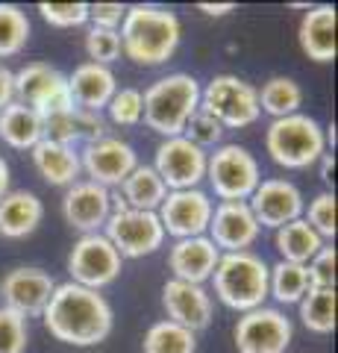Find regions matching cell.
I'll use <instances>...</instances> for the list:
<instances>
[{"label":"cell","mask_w":338,"mask_h":353,"mask_svg":"<svg viewBox=\"0 0 338 353\" xmlns=\"http://www.w3.org/2000/svg\"><path fill=\"white\" fill-rule=\"evenodd\" d=\"M39 12L50 27L71 30L89 21V3H39Z\"/></svg>","instance_id":"f35d334b"},{"label":"cell","mask_w":338,"mask_h":353,"mask_svg":"<svg viewBox=\"0 0 338 353\" xmlns=\"http://www.w3.org/2000/svg\"><path fill=\"white\" fill-rule=\"evenodd\" d=\"M335 218H338V206H335V194L332 192H321L318 197H312V203L306 209V224L318 233L321 239H335L338 233V224H335Z\"/></svg>","instance_id":"d590c367"},{"label":"cell","mask_w":338,"mask_h":353,"mask_svg":"<svg viewBox=\"0 0 338 353\" xmlns=\"http://www.w3.org/2000/svg\"><path fill=\"white\" fill-rule=\"evenodd\" d=\"M56 283L47 271L41 268H12L0 280V297H3V306L12 309L18 315H41L45 306L50 301Z\"/></svg>","instance_id":"d6986e66"},{"label":"cell","mask_w":338,"mask_h":353,"mask_svg":"<svg viewBox=\"0 0 338 353\" xmlns=\"http://www.w3.org/2000/svg\"><path fill=\"white\" fill-rule=\"evenodd\" d=\"M103 136H106V121L101 112H85V109L74 106L62 115L45 118V139L59 141V145H68V148H74L77 141L92 145V141Z\"/></svg>","instance_id":"cb8c5ba5"},{"label":"cell","mask_w":338,"mask_h":353,"mask_svg":"<svg viewBox=\"0 0 338 353\" xmlns=\"http://www.w3.org/2000/svg\"><path fill=\"white\" fill-rule=\"evenodd\" d=\"M127 15L124 3H89V21L101 30H121Z\"/></svg>","instance_id":"60d3db41"},{"label":"cell","mask_w":338,"mask_h":353,"mask_svg":"<svg viewBox=\"0 0 338 353\" xmlns=\"http://www.w3.org/2000/svg\"><path fill=\"white\" fill-rule=\"evenodd\" d=\"M127 209H138V212H156L165 201V183L159 180V174L154 171V165H136V171L118 185Z\"/></svg>","instance_id":"4316f807"},{"label":"cell","mask_w":338,"mask_h":353,"mask_svg":"<svg viewBox=\"0 0 338 353\" xmlns=\"http://www.w3.org/2000/svg\"><path fill=\"white\" fill-rule=\"evenodd\" d=\"M274 245L279 250L282 262H297V265H306L315 253L324 248V239L315 233V230L306 224L303 218L291 221V224L279 227L277 236H274Z\"/></svg>","instance_id":"83f0119b"},{"label":"cell","mask_w":338,"mask_h":353,"mask_svg":"<svg viewBox=\"0 0 338 353\" xmlns=\"http://www.w3.org/2000/svg\"><path fill=\"white\" fill-rule=\"evenodd\" d=\"M32 157V165H36V171L41 174V180L50 183V185H62V189H68V185L80 183V153L68 148V145H59V141H50V139H41L36 148L30 150Z\"/></svg>","instance_id":"603a6c76"},{"label":"cell","mask_w":338,"mask_h":353,"mask_svg":"<svg viewBox=\"0 0 338 353\" xmlns=\"http://www.w3.org/2000/svg\"><path fill=\"white\" fill-rule=\"evenodd\" d=\"M265 150L279 168H291V171L312 168L326 153L324 127L315 118L300 112L277 118L265 130Z\"/></svg>","instance_id":"5b68a950"},{"label":"cell","mask_w":338,"mask_h":353,"mask_svg":"<svg viewBox=\"0 0 338 353\" xmlns=\"http://www.w3.org/2000/svg\"><path fill=\"white\" fill-rule=\"evenodd\" d=\"M41 218H45V203L39 201V194L18 189L0 197V236L3 239L32 236L39 230Z\"/></svg>","instance_id":"7402d4cb"},{"label":"cell","mask_w":338,"mask_h":353,"mask_svg":"<svg viewBox=\"0 0 338 353\" xmlns=\"http://www.w3.org/2000/svg\"><path fill=\"white\" fill-rule=\"evenodd\" d=\"M198 9L203 15H212V18H221V15H226V12H233V3H198Z\"/></svg>","instance_id":"7bdbcfd3"},{"label":"cell","mask_w":338,"mask_h":353,"mask_svg":"<svg viewBox=\"0 0 338 353\" xmlns=\"http://www.w3.org/2000/svg\"><path fill=\"white\" fill-rule=\"evenodd\" d=\"M297 306L300 321L309 333L330 336L335 330V289H309Z\"/></svg>","instance_id":"4dcf8cb0"},{"label":"cell","mask_w":338,"mask_h":353,"mask_svg":"<svg viewBox=\"0 0 338 353\" xmlns=\"http://www.w3.org/2000/svg\"><path fill=\"white\" fill-rule=\"evenodd\" d=\"M145 97V115L141 121L165 139L182 136L189 118L200 109V83L191 74H168L156 80Z\"/></svg>","instance_id":"3957f363"},{"label":"cell","mask_w":338,"mask_h":353,"mask_svg":"<svg viewBox=\"0 0 338 353\" xmlns=\"http://www.w3.org/2000/svg\"><path fill=\"white\" fill-rule=\"evenodd\" d=\"M30 41V21L12 3H0V59L18 57Z\"/></svg>","instance_id":"d6a6232c"},{"label":"cell","mask_w":338,"mask_h":353,"mask_svg":"<svg viewBox=\"0 0 338 353\" xmlns=\"http://www.w3.org/2000/svg\"><path fill=\"white\" fill-rule=\"evenodd\" d=\"M309 292V274L306 265L297 262H277L268 271V297H274L279 306H294L303 301V294Z\"/></svg>","instance_id":"f1b7e54d"},{"label":"cell","mask_w":338,"mask_h":353,"mask_svg":"<svg viewBox=\"0 0 338 353\" xmlns=\"http://www.w3.org/2000/svg\"><path fill=\"white\" fill-rule=\"evenodd\" d=\"M212 197L200 189H185V192H168L162 206L156 209V215L162 221L165 236L173 239H198L206 236L212 218Z\"/></svg>","instance_id":"5bb4252c"},{"label":"cell","mask_w":338,"mask_h":353,"mask_svg":"<svg viewBox=\"0 0 338 353\" xmlns=\"http://www.w3.org/2000/svg\"><path fill=\"white\" fill-rule=\"evenodd\" d=\"M118 36H121L127 59H133L136 65H162L180 48L182 27L171 9L138 3L127 9Z\"/></svg>","instance_id":"7a4b0ae2"},{"label":"cell","mask_w":338,"mask_h":353,"mask_svg":"<svg viewBox=\"0 0 338 353\" xmlns=\"http://www.w3.org/2000/svg\"><path fill=\"white\" fill-rule=\"evenodd\" d=\"M256 94H259V109L268 112L274 121L294 115L303 106V88L291 77H271L265 85L256 88Z\"/></svg>","instance_id":"f546056e"},{"label":"cell","mask_w":338,"mask_h":353,"mask_svg":"<svg viewBox=\"0 0 338 353\" xmlns=\"http://www.w3.org/2000/svg\"><path fill=\"white\" fill-rule=\"evenodd\" d=\"M268 271L271 265L253 250L221 253L218 268L212 274L215 294L224 306L235 312H250V309L265 306L268 297Z\"/></svg>","instance_id":"277c9868"},{"label":"cell","mask_w":338,"mask_h":353,"mask_svg":"<svg viewBox=\"0 0 338 353\" xmlns=\"http://www.w3.org/2000/svg\"><path fill=\"white\" fill-rule=\"evenodd\" d=\"M200 109L224 130L250 127L262 115L256 88L235 74H218L209 85L200 88Z\"/></svg>","instance_id":"8992f818"},{"label":"cell","mask_w":338,"mask_h":353,"mask_svg":"<svg viewBox=\"0 0 338 353\" xmlns=\"http://www.w3.org/2000/svg\"><path fill=\"white\" fill-rule=\"evenodd\" d=\"M30 327L27 318L0 306V353H27Z\"/></svg>","instance_id":"8d00e7d4"},{"label":"cell","mask_w":338,"mask_h":353,"mask_svg":"<svg viewBox=\"0 0 338 353\" xmlns=\"http://www.w3.org/2000/svg\"><path fill=\"white\" fill-rule=\"evenodd\" d=\"M106 239L121 259H141L156 253L165 245V230H162V221L156 212H138V209H118V212L109 215V221L103 224Z\"/></svg>","instance_id":"9c48e42d"},{"label":"cell","mask_w":338,"mask_h":353,"mask_svg":"<svg viewBox=\"0 0 338 353\" xmlns=\"http://www.w3.org/2000/svg\"><path fill=\"white\" fill-rule=\"evenodd\" d=\"M206 233H209L206 239H209L218 250L238 253V250H250L256 245L262 227H259V221L247 201H221L212 209L209 230H206Z\"/></svg>","instance_id":"9a60e30c"},{"label":"cell","mask_w":338,"mask_h":353,"mask_svg":"<svg viewBox=\"0 0 338 353\" xmlns=\"http://www.w3.org/2000/svg\"><path fill=\"white\" fill-rule=\"evenodd\" d=\"M15 101V77L6 65H0V109H6Z\"/></svg>","instance_id":"b9f144b4"},{"label":"cell","mask_w":338,"mask_h":353,"mask_svg":"<svg viewBox=\"0 0 338 353\" xmlns=\"http://www.w3.org/2000/svg\"><path fill=\"white\" fill-rule=\"evenodd\" d=\"M121 253H118L103 233L83 236L68 253V274L71 283L85 285V289L101 292L103 285L121 277Z\"/></svg>","instance_id":"30bf717a"},{"label":"cell","mask_w":338,"mask_h":353,"mask_svg":"<svg viewBox=\"0 0 338 353\" xmlns=\"http://www.w3.org/2000/svg\"><path fill=\"white\" fill-rule=\"evenodd\" d=\"M206 180L221 201H247L262 183V171L247 148L221 145L206 157Z\"/></svg>","instance_id":"52a82bcc"},{"label":"cell","mask_w":338,"mask_h":353,"mask_svg":"<svg viewBox=\"0 0 338 353\" xmlns=\"http://www.w3.org/2000/svg\"><path fill=\"white\" fill-rule=\"evenodd\" d=\"M247 203L253 209L259 227H271V230H279L291 224V221L303 218V209H306L297 185L291 180H279V176L262 180L256 192L247 197Z\"/></svg>","instance_id":"2e32d148"},{"label":"cell","mask_w":338,"mask_h":353,"mask_svg":"<svg viewBox=\"0 0 338 353\" xmlns=\"http://www.w3.org/2000/svg\"><path fill=\"white\" fill-rule=\"evenodd\" d=\"M224 127L218 124V121L212 118V115H206L203 109H198L191 118H189V124H185V130H182V139H189L194 148H200V150H206V148H215V145H221V139H224Z\"/></svg>","instance_id":"74e56055"},{"label":"cell","mask_w":338,"mask_h":353,"mask_svg":"<svg viewBox=\"0 0 338 353\" xmlns=\"http://www.w3.org/2000/svg\"><path fill=\"white\" fill-rule=\"evenodd\" d=\"M206 157L209 153L194 148L189 139H165L156 148V162L154 171L159 174V180L165 183L168 192H185V189H198L206 180Z\"/></svg>","instance_id":"7c38bea8"},{"label":"cell","mask_w":338,"mask_h":353,"mask_svg":"<svg viewBox=\"0 0 338 353\" xmlns=\"http://www.w3.org/2000/svg\"><path fill=\"white\" fill-rule=\"evenodd\" d=\"M138 157L133 145H127L124 139L115 136H103L85 145V150L80 153V168L89 176V183H97L103 189H118L129 174L136 171Z\"/></svg>","instance_id":"4fadbf2b"},{"label":"cell","mask_w":338,"mask_h":353,"mask_svg":"<svg viewBox=\"0 0 338 353\" xmlns=\"http://www.w3.org/2000/svg\"><path fill=\"white\" fill-rule=\"evenodd\" d=\"M218 259H221V250L206 236L180 239L168 253V268L173 271V280L203 285L206 280H212Z\"/></svg>","instance_id":"ffe728a7"},{"label":"cell","mask_w":338,"mask_h":353,"mask_svg":"<svg viewBox=\"0 0 338 353\" xmlns=\"http://www.w3.org/2000/svg\"><path fill=\"white\" fill-rule=\"evenodd\" d=\"M41 318H45V327L53 339L74 347H94L112 333V306H109V301L101 292L77 283L56 285Z\"/></svg>","instance_id":"6da1fadb"},{"label":"cell","mask_w":338,"mask_h":353,"mask_svg":"<svg viewBox=\"0 0 338 353\" xmlns=\"http://www.w3.org/2000/svg\"><path fill=\"white\" fill-rule=\"evenodd\" d=\"M233 339L238 353H286L294 339V327L286 312L259 306L238 318L233 327Z\"/></svg>","instance_id":"8fae6325"},{"label":"cell","mask_w":338,"mask_h":353,"mask_svg":"<svg viewBox=\"0 0 338 353\" xmlns=\"http://www.w3.org/2000/svg\"><path fill=\"white\" fill-rule=\"evenodd\" d=\"M9 180H12V176H9V165L3 157H0V197L9 192Z\"/></svg>","instance_id":"f6af8a7d"},{"label":"cell","mask_w":338,"mask_h":353,"mask_svg":"<svg viewBox=\"0 0 338 353\" xmlns=\"http://www.w3.org/2000/svg\"><path fill=\"white\" fill-rule=\"evenodd\" d=\"M106 112L109 121L118 127H136L141 124V115H145V97H141L138 88H118L106 106Z\"/></svg>","instance_id":"836d02e7"},{"label":"cell","mask_w":338,"mask_h":353,"mask_svg":"<svg viewBox=\"0 0 338 353\" xmlns=\"http://www.w3.org/2000/svg\"><path fill=\"white\" fill-rule=\"evenodd\" d=\"M62 215L68 221V227L80 230L83 236L101 233L109 215H112V192L89 180L74 183L62 197Z\"/></svg>","instance_id":"e0dca14e"},{"label":"cell","mask_w":338,"mask_h":353,"mask_svg":"<svg viewBox=\"0 0 338 353\" xmlns=\"http://www.w3.org/2000/svg\"><path fill=\"white\" fill-rule=\"evenodd\" d=\"M145 353H194L198 350V336L173 321H156L145 333Z\"/></svg>","instance_id":"1f68e13d"},{"label":"cell","mask_w":338,"mask_h":353,"mask_svg":"<svg viewBox=\"0 0 338 353\" xmlns=\"http://www.w3.org/2000/svg\"><path fill=\"white\" fill-rule=\"evenodd\" d=\"M300 48L315 62H332L335 59V9L332 6H315L300 21Z\"/></svg>","instance_id":"d4e9b609"},{"label":"cell","mask_w":338,"mask_h":353,"mask_svg":"<svg viewBox=\"0 0 338 353\" xmlns=\"http://www.w3.org/2000/svg\"><path fill=\"white\" fill-rule=\"evenodd\" d=\"M318 162H321V180L332 185V180H335V176H332V174H335V159H332V153H324Z\"/></svg>","instance_id":"ee69618b"},{"label":"cell","mask_w":338,"mask_h":353,"mask_svg":"<svg viewBox=\"0 0 338 353\" xmlns=\"http://www.w3.org/2000/svg\"><path fill=\"white\" fill-rule=\"evenodd\" d=\"M0 139L15 150H32L45 139V121L36 109L12 101L6 109H0Z\"/></svg>","instance_id":"484cf974"},{"label":"cell","mask_w":338,"mask_h":353,"mask_svg":"<svg viewBox=\"0 0 338 353\" xmlns=\"http://www.w3.org/2000/svg\"><path fill=\"white\" fill-rule=\"evenodd\" d=\"M115 92H118L115 74H112V68H106V65L83 62L68 77L71 101L77 109H85V112H101V109H106Z\"/></svg>","instance_id":"44dd1931"},{"label":"cell","mask_w":338,"mask_h":353,"mask_svg":"<svg viewBox=\"0 0 338 353\" xmlns=\"http://www.w3.org/2000/svg\"><path fill=\"white\" fill-rule=\"evenodd\" d=\"M162 306H165V312H168V321L191 330L194 336L209 327L212 315H215L212 294L206 292L203 285L182 283L173 277L162 285Z\"/></svg>","instance_id":"ac0fdd59"},{"label":"cell","mask_w":338,"mask_h":353,"mask_svg":"<svg viewBox=\"0 0 338 353\" xmlns=\"http://www.w3.org/2000/svg\"><path fill=\"white\" fill-rule=\"evenodd\" d=\"M306 274H309V289H335V248L324 245L306 262Z\"/></svg>","instance_id":"ab89813d"},{"label":"cell","mask_w":338,"mask_h":353,"mask_svg":"<svg viewBox=\"0 0 338 353\" xmlns=\"http://www.w3.org/2000/svg\"><path fill=\"white\" fill-rule=\"evenodd\" d=\"M12 77H15V101L36 109L41 121L74 109V101L68 94V77L59 74L53 65L30 62Z\"/></svg>","instance_id":"ba28073f"},{"label":"cell","mask_w":338,"mask_h":353,"mask_svg":"<svg viewBox=\"0 0 338 353\" xmlns=\"http://www.w3.org/2000/svg\"><path fill=\"white\" fill-rule=\"evenodd\" d=\"M85 53H89V59L94 65H112L115 59H121V36H118V30H101V27H92L85 32Z\"/></svg>","instance_id":"e575fe53"}]
</instances>
